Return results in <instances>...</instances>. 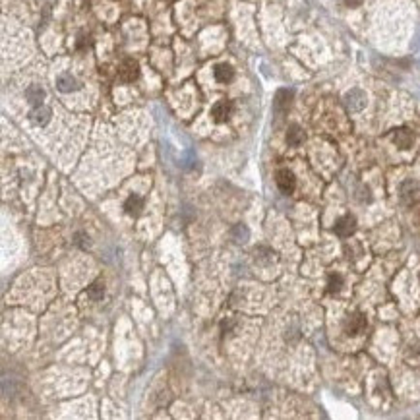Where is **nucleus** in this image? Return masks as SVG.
<instances>
[{
  "mask_svg": "<svg viewBox=\"0 0 420 420\" xmlns=\"http://www.w3.org/2000/svg\"><path fill=\"white\" fill-rule=\"evenodd\" d=\"M118 76H120L122 82L132 84V82H136L140 78V64L136 60H132V58H126L118 68Z\"/></svg>",
  "mask_w": 420,
  "mask_h": 420,
  "instance_id": "nucleus-1",
  "label": "nucleus"
},
{
  "mask_svg": "<svg viewBox=\"0 0 420 420\" xmlns=\"http://www.w3.org/2000/svg\"><path fill=\"white\" fill-rule=\"evenodd\" d=\"M364 327H366V318L360 312L349 314V318L345 320V333L347 335H358V333L364 331Z\"/></svg>",
  "mask_w": 420,
  "mask_h": 420,
  "instance_id": "nucleus-2",
  "label": "nucleus"
},
{
  "mask_svg": "<svg viewBox=\"0 0 420 420\" xmlns=\"http://www.w3.org/2000/svg\"><path fill=\"white\" fill-rule=\"evenodd\" d=\"M333 231H335L337 236L349 238L354 231H356V219H354L353 215H345V217H341L339 221L335 223V229Z\"/></svg>",
  "mask_w": 420,
  "mask_h": 420,
  "instance_id": "nucleus-3",
  "label": "nucleus"
},
{
  "mask_svg": "<svg viewBox=\"0 0 420 420\" xmlns=\"http://www.w3.org/2000/svg\"><path fill=\"white\" fill-rule=\"evenodd\" d=\"M277 186H279V190L283 194H290L294 190V186H296V178H294V175L290 171L283 169V171L277 173Z\"/></svg>",
  "mask_w": 420,
  "mask_h": 420,
  "instance_id": "nucleus-4",
  "label": "nucleus"
},
{
  "mask_svg": "<svg viewBox=\"0 0 420 420\" xmlns=\"http://www.w3.org/2000/svg\"><path fill=\"white\" fill-rule=\"evenodd\" d=\"M231 114H233V105H231V101H219V103H215L213 109H211V116H213L215 122H227V120L231 118Z\"/></svg>",
  "mask_w": 420,
  "mask_h": 420,
  "instance_id": "nucleus-5",
  "label": "nucleus"
},
{
  "mask_svg": "<svg viewBox=\"0 0 420 420\" xmlns=\"http://www.w3.org/2000/svg\"><path fill=\"white\" fill-rule=\"evenodd\" d=\"M345 103H347V107H349L351 111H362L364 105H366V95H364L360 89H353V91L347 93Z\"/></svg>",
  "mask_w": 420,
  "mask_h": 420,
  "instance_id": "nucleus-6",
  "label": "nucleus"
},
{
  "mask_svg": "<svg viewBox=\"0 0 420 420\" xmlns=\"http://www.w3.org/2000/svg\"><path fill=\"white\" fill-rule=\"evenodd\" d=\"M413 141H415V136H413V132L409 128H397V130H393V143L397 147L409 149L413 145Z\"/></svg>",
  "mask_w": 420,
  "mask_h": 420,
  "instance_id": "nucleus-7",
  "label": "nucleus"
},
{
  "mask_svg": "<svg viewBox=\"0 0 420 420\" xmlns=\"http://www.w3.org/2000/svg\"><path fill=\"white\" fill-rule=\"evenodd\" d=\"M290 103H292V91H290V89H279L277 95H275V101H273L275 111L281 112V114L287 112L288 107H290Z\"/></svg>",
  "mask_w": 420,
  "mask_h": 420,
  "instance_id": "nucleus-8",
  "label": "nucleus"
},
{
  "mask_svg": "<svg viewBox=\"0 0 420 420\" xmlns=\"http://www.w3.org/2000/svg\"><path fill=\"white\" fill-rule=\"evenodd\" d=\"M401 199L405 203H415L419 199V186L413 180H407L401 184Z\"/></svg>",
  "mask_w": 420,
  "mask_h": 420,
  "instance_id": "nucleus-9",
  "label": "nucleus"
},
{
  "mask_svg": "<svg viewBox=\"0 0 420 420\" xmlns=\"http://www.w3.org/2000/svg\"><path fill=\"white\" fill-rule=\"evenodd\" d=\"M124 209H126V213L128 215H140L141 213V209H143V198L141 196H138V194H132L130 198L126 199V203H124Z\"/></svg>",
  "mask_w": 420,
  "mask_h": 420,
  "instance_id": "nucleus-10",
  "label": "nucleus"
},
{
  "mask_svg": "<svg viewBox=\"0 0 420 420\" xmlns=\"http://www.w3.org/2000/svg\"><path fill=\"white\" fill-rule=\"evenodd\" d=\"M56 88L60 89V91H64V93H70V91L80 89V84H78V80H76L74 76L64 74V76H60V78L56 80Z\"/></svg>",
  "mask_w": 420,
  "mask_h": 420,
  "instance_id": "nucleus-11",
  "label": "nucleus"
},
{
  "mask_svg": "<svg viewBox=\"0 0 420 420\" xmlns=\"http://www.w3.org/2000/svg\"><path fill=\"white\" fill-rule=\"evenodd\" d=\"M213 74H215V80L217 82L229 84L233 80V76H234V70H233V66H229V64H217Z\"/></svg>",
  "mask_w": 420,
  "mask_h": 420,
  "instance_id": "nucleus-12",
  "label": "nucleus"
},
{
  "mask_svg": "<svg viewBox=\"0 0 420 420\" xmlns=\"http://www.w3.org/2000/svg\"><path fill=\"white\" fill-rule=\"evenodd\" d=\"M31 120L35 122V124H39V126H45V124H48V120H50V111L43 107V105H39V107H35L33 112H31Z\"/></svg>",
  "mask_w": 420,
  "mask_h": 420,
  "instance_id": "nucleus-13",
  "label": "nucleus"
},
{
  "mask_svg": "<svg viewBox=\"0 0 420 420\" xmlns=\"http://www.w3.org/2000/svg\"><path fill=\"white\" fill-rule=\"evenodd\" d=\"M302 141H304V132H302V128H300V126H296V124L288 126V130H287V143L288 145H300Z\"/></svg>",
  "mask_w": 420,
  "mask_h": 420,
  "instance_id": "nucleus-14",
  "label": "nucleus"
},
{
  "mask_svg": "<svg viewBox=\"0 0 420 420\" xmlns=\"http://www.w3.org/2000/svg\"><path fill=\"white\" fill-rule=\"evenodd\" d=\"M25 95H27V101H29L31 105L39 107V105H41V101H43V97H45V91L41 88H37V86H33V88H29L27 91H25Z\"/></svg>",
  "mask_w": 420,
  "mask_h": 420,
  "instance_id": "nucleus-15",
  "label": "nucleus"
},
{
  "mask_svg": "<svg viewBox=\"0 0 420 420\" xmlns=\"http://www.w3.org/2000/svg\"><path fill=\"white\" fill-rule=\"evenodd\" d=\"M103 294H105V285H103V283H93V285L88 288V296L91 300H101Z\"/></svg>",
  "mask_w": 420,
  "mask_h": 420,
  "instance_id": "nucleus-16",
  "label": "nucleus"
},
{
  "mask_svg": "<svg viewBox=\"0 0 420 420\" xmlns=\"http://www.w3.org/2000/svg\"><path fill=\"white\" fill-rule=\"evenodd\" d=\"M341 287H343V279H341V275H337V273L329 275V279H327V290H329V292H339Z\"/></svg>",
  "mask_w": 420,
  "mask_h": 420,
  "instance_id": "nucleus-17",
  "label": "nucleus"
},
{
  "mask_svg": "<svg viewBox=\"0 0 420 420\" xmlns=\"http://www.w3.org/2000/svg\"><path fill=\"white\" fill-rule=\"evenodd\" d=\"M233 238H234V242H246V238H248V231L244 229L242 225H236L234 227V231H233Z\"/></svg>",
  "mask_w": 420,
  "mask_h": 420,
  "instance_id": "nucleus-18",
  "label": "nucleus"
},
{
  "mask_svg": "<svg viewBox=\"0 0 420 420\" xmlns=\"http://www.w3.org/2000/svg\"><path fill=\"white\" fill-rule=\"evenodd\" d=\"M76 244H78V246H82V248H88L89 236L88 234H84V233H78V234H76Z\"/></svg>",
  "mask_w": 420,
  "mask_h": 420,
  "instance_id": "nucleus-19",
  "label": "nucleus"
},
{
  "mask_svg": "<svg viewBox=\"0 0 420 420\" xmlns=\"http://www.w3.org/2000/svg\"><path fill=\"white\" fill-rule=\"evenodd\" d=\"M345 4H347V6H351V8H354V6H360V4H362V0H345Z\"/></svg>",
  "mask_w": 420,
  "mask_h": 420,
  "instance_id": "nucleus-20",
  "label": "nucleus"
}]
</instances>
